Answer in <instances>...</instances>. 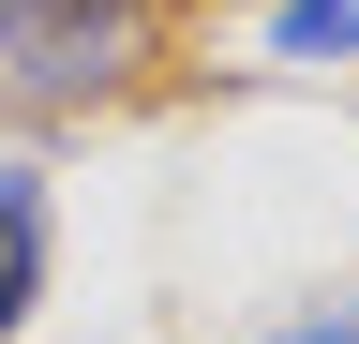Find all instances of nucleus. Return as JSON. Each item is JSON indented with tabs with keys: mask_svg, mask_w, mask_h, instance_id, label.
<instances>
[{
	"mask_svg": "<svg viewBox=\"0 0 359 344\" xmlns=\"http://www.w3.org/2000/svg\"><path fill=\"white\" fill-rule=\"evenodd\" d=\"M30 299H45V180L0 165V344L30 329Z\"/></svg>",
	"mask_w": 359,
	"mask_h": 344,
	"instance_id": "f03ea898",
	"label": "nucleus"
},
{
	"mask_svg": "<svg viewBox=\"0 0 359 344\" xmlns=\"http://www.w3.org/2000/svg\"><path fill=\"white\" fill-rule=\"evenodd\" d=\"M269 46L285 60H344L359 46V0H269Z\"/></svg>",
	"mask_w": 359,
	"mask_h": 344,
	"instance_id": "7ed1b4c3",
	"label": "nucleus"
},
{
	"mask_svg": "<svg viewBox=\"0 0 359 344\" xmlns=\"http://www.w3.org/2000/svg\"><path fill=\"white\" fill-rule=\"evenodd\" d=\"M135 46H150L135 0H0V90H15V105H90V90H120Z\"/></svg>",
	"mask_w": 359,
	"mask_h": 344,
	"instance_id": "f257e3e1",
	"label": "nucleus"
},
{
	"mask_svg": "<svg viewBox=\"0 0 359 344\" xmlns=\"http://www.w3.org/2000/svg\"><path fill=\"white\" fill-rule=\"evenodd\" d=\"M285 344H359V299H330V315H285Z\"/></svg>",
	"mask_w": 359,
	"mask_h": 344,
	"instance_id": "20e7f679",
	"label": "nucleus"
}]
</instances>
